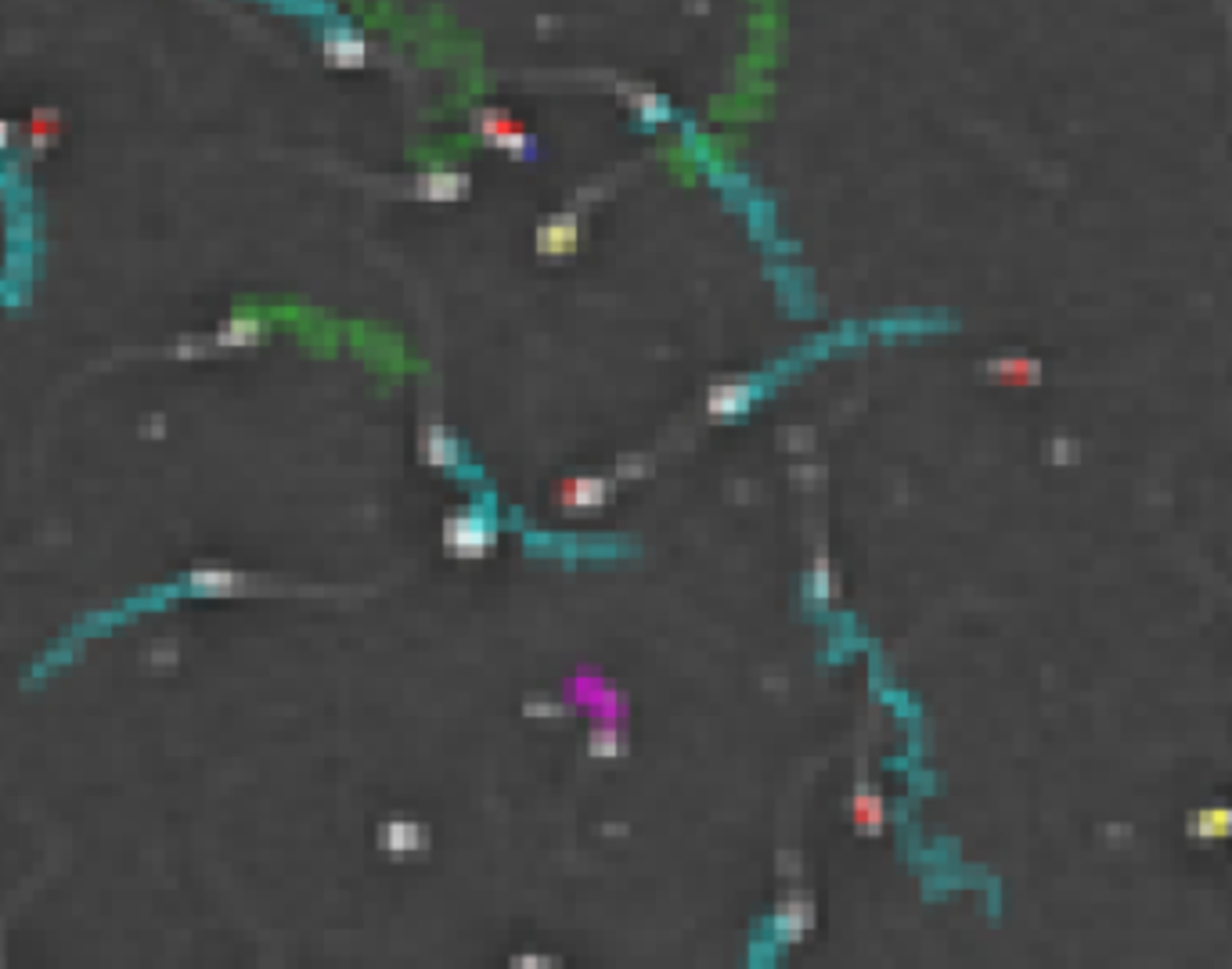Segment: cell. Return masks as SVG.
Listing matches in <instances>:
<instances>
[{
    "instance_id": "1",
    "label": "cell",
    "mask_w": 1232,
    "mask_h": 969,
    "mask_svg": "<svg viewBox=\"0 0 1232 969\" xmlns=\"http://www.w3.org/2000/svg\"><path fill=\"white\" fill-rule=\"evenodd\" d=\"M238 591H245V577L235 570H221V566H202V570H191L177 580H166V584H152V588H145L141 595H130V598H123V603L109 606V610H98V613H90V617L76 620V624L66 631V638H59L37 663H33L26 682L37 685V682H44V677L59 674L62 667H69V663L80 656V649L87 646V642L102 638L109 627H123V624H130L133 617L159 613V610H166V606H174L177 598H228V595H238Z\"/></svg>"
},
{
    "instance_id": "2",
    "label": "cell",
    "mask_w": 1232,
    "mask_h": 969,
    "mask_svg": "<svg viewBox=\"0 0 1232 969\" xmlns=\"http://www.w3.org/2000/svg\"><path fill=\"white\" fill-rule=\"evenodd\" d=\"M440 537H444V548H448L451 558L472 563V558L494 555V548H498V522H494V515L487 512V508L472 505V508H462V512L448 515Z\"/></svg>"
},
{
    "instance_id": "3",
    "label": "cell",
    "mask_w": 1232,
    "mask_h": 969,
    "mask_svg": "<svg viewBox=\"0 0 1232 969\" xmlns=\"http://www.w3.org/2000/svg\"><path fill=\"white\" fill-rule=\"evenodd\" d=\"M476 130L484 138L487 148H498V152H508L512 159H530L534 155V138L515 123L508 112L501 109H484L476 112Z\"/></svg>"
},
{
    "instance_id": "4",
    "label": "cell",
    "mask_w": 1232,
    "mask_h": 969,
    "mask_svg": "<svg viewBox=\"0 0 1232 969\" xmlns=\"http://www.w3.org/2000/svg\"><path fill=\"white\" fill-rule=\"evenodd\" d=\"M375 844H379L382 854L403 861L415 858V854H426L429 844H433V832H429L426 822H415V818H386L375 829Z\"/></svg>"
},
{
    "instance_id": "5",
    "label": "cell",
    "mask_w": 1232,
    "mask_h": 969,
    "mask_svg": "<svg viewBox=\"0 0 1232 969\" xmlns=\"http://www.w3.org/2000/svg\"><path fill=\"white\" fill-rule=\"evenodd\" d=\"M761 397V382L757 379H732V382H714L706 390V415L714 422H732L754 408V400Z\"/></svg>"
},
{
    "instance_id": "6",
    "label": "cell",
    "mask_w": 1232,
    "mask_h": 969,
    "mask_svg": "<svg viewBox=\"0 0 1232 969\" xmlns=\"http://www.w3.org/2000/svg\"><path fill=\"white\" fill-rule=\"evenodd\" d=\"M814 919H818V908L807 894H790L775 904L771 912V937L778 944H800L807 933L814 930Z\"/></svg>"
},
{
    "instance_id": "7",
    "label": "cell",
    "mask_w": 1232,
    "mask_h": 969,
    "mask_svg": "<svg viewBox=\"0 0 1232 969\" xmlns=\"http://www.w3.org/2000/svg\"><path fill=\"white\" fill-rule=\"evenodd\" d=\"M613 498V483L606 476H570L555 487V501L563 512L570 515H587L599 512Z\"/></svg>"
},
{
    "instance_id": "8",
    "label": "cell",
    "mask_w": 1232,
    "mask_h": 969,
    "mask_svg": "<svg viewBox=\"0 0 1232 969\" xmlns=\"http://www.w3.org/2000/svg\"><path fill=\"white\" fill-rule=\"evenodd\" d=\"M419 455L429 469H444V472H455L462 469V440L451 433L444 422H426L419 433Z\"/></svg>"
},
{
    "instance_id": "9",
    "label": "cell",
    "mask_w": 1232,
    "mask_h": 969,
    "mask_svg": "<svg viewBox=\"0 0 1232 969\" xmlns=\"http://www.w3.org/2000/svg\"><path fill=\"white\" fill-rule=\"evenodd\" d=\"M537 253L548 260H566L580 249V221L577 214H555L537 228L534 238Z\"/></svg>"
},
{
    "instance_id": "10",
    "label": "cell",
    "mask_w": 1232,
    "mask_h": 969,
    "mask_svg": "<svg viewBox=\"0 0 1232 969\" xmlns=\"http://www.w3.org/2000/svg\"><path fill=\"white\" fill-rule=\"evenodd\" d=\"M469 188H472L469 173H462V169H444V166L426 169V173L415 181V195H419L422 202H458L469 195Z\"/></svg>"
},
{
    "instance_id": "11",
    "label": "cell",
    "mask_w": 1232,
    "mask_h": 969,
    "mask_svg": "<svg viewBox=\"0 0 1232 969\" xmlns=\"http://www.w3.org/2000/svg\"><path fill=\"white\" fill-rule=\"evenodd\" d=\"M991 382H1002V386H1038L1042 382V364L1035 357H1024V353H1005V357L988 360Z\"/></svg>"
},
{
    "instance_id": "12",
    "label": "cell",
    "mask_w": 1232,
    "mask_h": 969,
    "mask_svg": "<svg viewBox=\"0 0 1232 969\" xmlns=\"http://www.w3.org/2000/svg\"><path fill=\"white\" fill-rule=\"evenodd\" d=\"M807 598L814 606H830L840 598V577H837V566L825 551H814L811 566H807Z\"/></svg>"
},
{
    "instance_id": "13",
    "label": "cell",
    "mask_w": 1232,
    "mask_h": 969,
    "mask_svg": "<svg viewBox=\"0 0 1232 969\" xmlns=\"http://www.w3.org/2000/svg\"><path fill=\"white\" fill-rule=\"evenodd\" d=\"M851 822H854V829L865 832V837L883 832V822H887L883 801L865 786V782H858V789H854V797H851Z\"/></svg>"
},
{
    "instance_id": "14",
    "label": "cell",
    "mask_w": 1232,
    "mask_h": 969,
    "mask_svg": "<svg viewBox=\"0 0 1232 969\" xmlns=\"http://www.w3.org/2000/svg\"><path fill=\"white\" fill-rule=\"evenodd\" d=\"M260 339H264V321L257 314H235L217 332V343L228 350H245V346H257Z\"/></svg>"
},
{
    "instance_id": "15",
    "label": "cell",
    "mask_w": 1232,
    "mask_h": 969,
    "mask_svg": "<svg viewBox=\"0 0 1232 969\" xmlns=\"http://www.w3.org/2000/svg\"><path fill=\"white\" fill-rule=\"evenodd\" d=\"M627 735L620 732L616 725H594L587 732V753L594 761H616V757H627Z\"/></svg>"
},
{
    "instance_id": "16",
    "label": "cell",
    "mask_w": 1232,
    "mask_h": 969,
    "mask_svg": "<svg viewBox=\"0 0 1232 969\" xmlns=\"http://www.w3.org/2000/svg\"><path fill=\"white\" fill-rule=\"evenodd\" d=\"M1189 832L1196 840H1225L1232 837V808H1203L1193 815Z\"/></svg>"
},
{
    "instance_id": "17",
    "label": "cell",
    "mask_w": 1232,
    "mask_h": 969,
    "mask_svg": "<svg viewBox=\"0 0 1232 969\" xmlns=\"http://www.w3.org/2000/svg\"><path fill=\"white\" fill-rule=\"evenodd\" d=\"M324 54H329L332 66L353 69L364 62V40H357L353 33H329L324 37Z\"/></svg>"
},
{
    "instance_id": "18",
    "label": "cell",
    "mask_w": 1232,
    "mask_h": 969,
    "mask_svg": "<svg viewBox=\"0 0 1232 969\" xmlns=\"http://www.w3.org/2000/svg\"><path fill=\"white\" fill-rule=\"evenodd\" d=\"M631 105H634V112H639L642 119H649V123H667V119H670L667 98L653 94V90H646V94H634Z\"/></svg>"
},
{
    "instance_id": "19",
    "label": "cell",
    "mask_w": 1232,
    "mask_h": 969,
    "mask_svg": "<svg viewBox=\"0 0 1232 969\" xmlns=\"http://www.w3.org/2000/svg\"><path fill=\"white\" fill-rule=\"evenodd\" d=\"M563 713H566V706L559 703V699L530 696L527 703H523V718H530V721H555V718H563Z\"/></svg>"
},
{
    "instance_id": "20",
    "label": "cell",
    "mask_w": 1232,
    "mask_h": 969,
    "mask_svg": "<svg viewBox=\"0 0 1232 969\" xmlns=\"http://www.w3.org/2000/svg\"><path fill=\"white\" fill-rule=\"evenodd\" d=\"M613 476L616 479H646V476H653V458H646V455L620 458V462H616V469H613Z\"/></svg>"
},
{
    "instance_id": "21",
    "label": "cell",
    "mask_w": 1232,
    "mask_h": 969,
    "mask_svg": "<svg viewBox=\"0 0 1232 969\" xmlns=\"http://www.w3.org/2000/svg\"><path fill=\"white\" fill-rule=\"evenodd\" d=\"M54 133H59V112H51V109H40L37 116L30 119V141L40 148L47 138H54Z\"/></svg>"
},
{
    "instance_id": "22",
    "label": "cell",
    "mask_w": 1232,
    "mask_h": 969,
    "mask_svg": "<svg viewBox=\"0 0 1232 969\" xmlns=\"http://www.w3.org/2000/svg\"><path fill=\"white\" fill-rule=\"evenodd\" d=\"M782 448H790V451H811V448H814V433H811L807 426L785 429V433H782Z\"/></svg>"
},
{
    "instance_id": "23",
    "label": "cell",
    "mask_w": 1232,
    "mask_h": 969,
    "mask_svg": "<svg viewBox=\"0 0 1232 969\" xmlns=\"http://www.w3.org/2000/svg\"><path fill=\"white\" fill-rule=\"evenodd\" d=\"M512 966H515V969H527V966H555V959H537V955H515Z\"/></svg>"
},
{
    "instance_id": "24",
    "label": "cell",
    "mask_w": 1232,
    "mask_h": 969,
    "mask_svg": "<svg viewBox=\"0 0 1232 969\" xmlns=\"http://www.w3.org/2000/svg\"><path fill=\"white\" fill-rule=\"evenodd\" d=\"M1052 455H1056V458H1067V462H1074V458H1078V448H1074V443L1056 440V443H1052Z\"/></svg>"
},
{
    "instance_id": "25",
    "label": "cell",
    "mask_w": 1232,
    "mask_h": 969,
    "mask_svg": "<svg viewBox=\"0 0 1232 969\" xmlns=\"http://www.w3.org/2000/svg\"><path fill=\"white\" fill-rule=\"evenodd\" d=\"M818 476H821L818 469H793V479H797V483H804V487H811Z\"/></svg>"
},
{
    "instance_id": "26",
    "label": "cell",
    "mask_w": 1232,
    "mask_h": 969,
    "mask_svg": "<svg viewBox=\"0 0 1232 969\" xmlns=\"http://www.w3.org/2000/svg\"><path fill=\"white\" fill-rule=\"evenodd\" d=\"M11 133H15V130H11L8 119H0V152H4V148L11 145Z\"/></svg>"
},
{
    "instance_id": "27",
    "label": "cell",
    "mask_w": 1232,
    "mask_h": 969,
    "mask_svg": "<svg viewBox=\"0 0 1232 969\" xmlns=\"http://www.w3.org/2000/svg\"><path fill=\"white\" fill-rule=\"evenodd\" d=\"M602 832H606V837H613V832H616V837H624V832H627V825H606V829H602Z\"/></svg>"
}]
</instances>
